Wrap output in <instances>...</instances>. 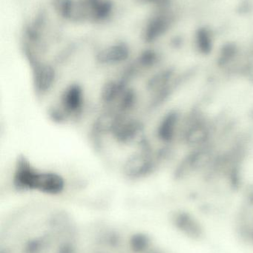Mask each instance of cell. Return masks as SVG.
<instances>
[{
    "label": "cell",
    "instance_id": "6da1fadb",
    "mask_svg": "<svg viewBox=\"0 0 253 253\" xmlns=\"http://www.w3.org/2000/svg\"><path fill=\"white\" fill-rule=\"evenodd\" d=\"M50 178L51 172H40L25 156L18 157L13 173V184L16 188L46 193Z\"/></svg>",
    "mask_w": 253,
    "mask_h": 253
},
{
    "label": "cell",
    "instance_id": "7a4b0ae2",
    "mask_svg": "<svg viewBox=\"0 0 253 253\" xmlns=\"http://www.w3.org/2000/svg\"><path fill=\"white\" fill-rule=\"evenodd\" d=\"M177 230L189 240L201 242L206 236L203 222L197 217L189 212H181L174 221Z\"/></svg>",
    "mask_w": 253,
    "mask_h": 253
},
{
    "label": "cell",
    "instance_id": "3957f363",
    "mask_svg": "<svg viewBox=\"0 0 253 253\" xmlns=\"http://www.w3.org/2000/svg\"><path fill=\"white\" fill-rule=\"evenodd\" d=\"M33 76L34 87L37 93H46L54 83V70L49 65L36 66L34 68Z\"/></svg>",
    "mask_w": 253,
    "mask_h": 253
},
{
    "label": "cell",
    "instance_id": "277c9868",
    "mask_svg": "<svg viewBox=\"0 0 253 253\" xmlns=\"http://www.w3.org/2000/svg\"><path fill=\"white\" fill-rule=\"evenodd\" d=\"M64 109L70 114L78 112L83 104V92L78 84H71L65 89L61 99Z\"/></svg>",
    "mask_w": 253,
    "mask_h": 253
},
{
    "label": "cell",
    "instance_id": "5b68a950",
    "mask_svg": "<svg viewBox=\"0 0 253 253\" xmlns=\"http://www.w3.org/2000/svg\"><path fill=\"white\" fill-rule=\"evenodd\" d=\"M152 163L150 159L144 155L132 156L126 162L124 170L126 175L130 178H138L150 172Z\"/></svg>",
    "mask_w": 253,
    "mask_h": 253
},
{
    "label": "cell",
    "instance_id": "8992f818",
    "mask_svg": "<svg viewBox=\"0 0 253 253\" xmlns=\"http://www.w3.org/2000/svg\"><path fill=\"white\" fill-rule=\"evenodd\" d=\"M142 126L137 120L123 121L120 120L112 131L114 137L121 143H129L135 139L141 132Z\"/></svg>",
    "mask_w": 253,
    "mask_h": 253
},
{
    "label": "cell",
    "instance_id": "52a82bcc",
    "mask_svg": "<svg viewBox=\"0 0 253 253\" xmlns=\"http://www.w3.org/2000/svg\"><path fill=\"white\" fill-rule=\"evenodd\" d=\"M124 83L123 82H108L102 87L101 97L105 102H111L117 96L121 94L124 90Z\"/></svg>",
    "mask_w": 253,
    "mask_h": 253
},
{
    "label": "cell",
    "instance_id": "ba28073f",
    "mask_svg": "<svg viewBox=\"0 0 253 253\" xmlns=\"http://www.w3.org/2000/svg\"><path fill=\"white\" fill-rule=\"evenodd\" d=\"M136 101V94L135 91L130 89H125L122 94V99L120 101V108L122 111H127L132 109L135 105Z\"/></svg>",
    "mask_w": 253,
    "mask_h": 253
},
{
    "label": "cell",
    "instance_id": "9c48e42d",
    "mask_svg": "<svg viewBox=\"0 0 253 253\" xmlns=\"http://www.w3.org/2000/svg\"><path fill=\"white\" fill-rule=\"evenodd\" d=\"M51 116L53 117V120H55V121L60 122L64 120L63 115L58 111H54V110H53V111L51 113Z\"/></svg>",
    "mask_w": 253,
    "mask_h": 253
}]
</instances>
